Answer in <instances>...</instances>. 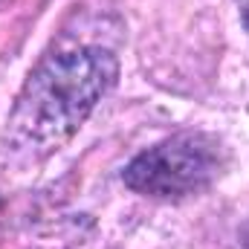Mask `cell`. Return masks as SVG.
I'll return each mask as SVG.
<instances>
[{
  "mask_svg": "<svg viewBox=\"0 0 249 249\" xmlns=\"http://www.w3.org/2000/svg\"><path fill=\"white\" fill-rule=\"evenodd\" d=\"M116 55L102 47H81L44 58L15 99L3 130V151L26 162L50 157L87 122L116 84Z\"/></svg>",
  "mask_w": 249,
  "mask_h": 249,
  "instance_id": "obj_1",
  "label": "cell"
},
{
  "mask_svg": "<svg viewBox=\"0 0 249 249\" xmlns=\"http://www.w3.org/2000/svg\"><path fill=\"white\" fill-rule=\"evenodd\" d=\"M241 3V20H244V26L249 29V0H238Z\"/></svg>",
  "mask_w": 249,
  "mask_h": 249,
  "instance_id": "obj_3",
  "label": "cell"
},
{
  "mask_svg": "<svg viewBox=\"0 0 249 249\" xmlns=\"http://www.w3.org/2000/svg\"><path fill=\"white\" fill-rule=\"evenodd\" d=\"M226 165L229 151L223 139L203 130H183L133 157L122 180L136 194L180 200L212 188L226 171Z\"/></svg>",
  "mask_w": 249,
  "mask_h": 249,
  "instance_id": "obj_2",
  "label": "cell"
}]
</instances>
